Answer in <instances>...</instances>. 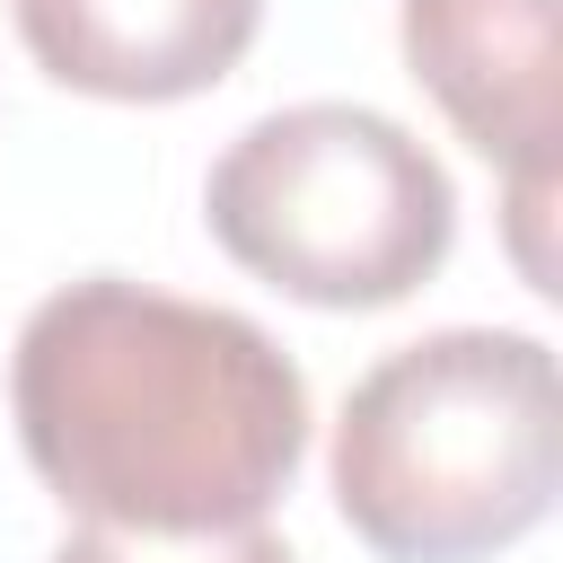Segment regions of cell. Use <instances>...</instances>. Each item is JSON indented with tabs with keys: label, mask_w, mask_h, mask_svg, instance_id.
Instances as JSON below:
<instances>
[{
	"label": "cell",
	"mask_w": 563,
	"mask_h": 563,
	"mask_svg": "<svg viewBox=\"0 0 563 563\" xmlns=\"http://www.w3.org/2000/svg\"><path fill=\"white\" fill-rule=\"evenodd\" d=\"M220 255L308 308H396L457 238L449 167L378 106L308 97L246 123L202 185Z\"/></svg>",
	"instance_id": "obj_3"
},
{
	"label": "cell",
	"mask_w": 563,
	"mask_h": 563,
	"mask_svg": "<svg viewBox=\"0 0 563 563\" xmlns=\"http://www.w3.org/2000/svg\"><path fill=\"white\" fill-rule=\"evenodd\" d=\"M396 35H405V70L431 88L457 141L510 167L519 255L537 290H554L537 211L554 194V141H563V9L554 0H405Z\"/></svg>",
	"instance_id": "obj_4"
},
{
	"label": "cell",
	"mask_w": 563,
	"mask_h": 563,
	"mask_svg": "<svg viewBox=\"0 0 563 563\" xmlns=\"http://www.w3.org/2000/svg\"><path fill=\"white\" fill-rule=\"evenodd\" d=\"M264 26V0H18L44 79L114 106H176L220 88Z\"/></svg>",
	"instance_id": "obj_5"
},
{
	"label": "cell",
	"mask_w": 563,
	"mask_h": 563,
	"mask_svg": "<svg viewBox=\"0 0 563 563\" xmlns=\"http://www.w3.org/2000/svg\"><path fill=\"white\" fill-rule=\"evenodd\" d=\"M53 563H290V545L255 519V528H202V537H150V528H97L79 519Z\"/></svg>",
	"instance_id": "obj_6"
},
{
	"label": "cell",
	"mask_w": 563,
	"mask_h": 563,
	"mask_svg": "<svg viewBox=\"0 0 563 563\" xmlns=\"http://www.w3.org/2000/svg\"><path fill=\"white\" fill-rule=\"evenodd\" d=\"M18 449L97 528H255L308 457V378L238 308L123 273L62 282L9 352Z\"/></svg>",
	"instance_id": "obj_1"
},
{
	"label": "cell",
	"mask_w": 563,
	"mask_h": 563,
	"mask_svg": "<svg viewBox=\"0 0 563 563\" xmlns=\"http://www.w3.org/2000/svg\"><path fill=\"white\" fill-rule=\"evenodd\" d=\"M563 493V369L537 334L440 325L334 422V510L378 563H484Z\"/></svg>",
	"instance_id": "obj_2"
}]
</instances>
